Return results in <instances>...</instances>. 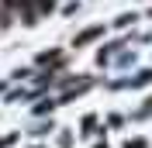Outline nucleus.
I'll list each match as a JSON object with an SVG mask.
<instances>
[{"mask_svg":"<svg viewBox=\"0 0 152 148\" xmlns=\"http://www.w3.org/2000/svg\"><path fill=\"white\" fill-rule=\"evenodd\" d=\"M31 7H35V14H45V10L56 7V0H31Z\"/></svg>","mask_w":152,"mask_h":148,"instance_id":"1","label":"nucleus"},{"mask_svg":"<svg viewBox=\"0 0 152 148\" xmlns=\"http://www.w3.org/2000/svg\"><path fill=\"white\" fill-rule=\"evenodd\" d=\"M97 35H100V28H90V31H83V35L76 38V45H83V41H94Z\"/></svg>","mask_w":152,"mask_h":148,"instance_id":"2","label":"nucleus"},{"mask_svg":"<svg viewBox=\"0 0 152 148\" xmlns=\"http://www.w3.org/2000/svg\"><path fill=\"white\" fill-rule=\"evenodd\" d=\"M128 148H145V141H128Z\"/></svg>","mask_w":152,"mask_h":148,"instance_id":"3","label":"nucleus"},{"mask_svg":"<svg viewBox=\"0 0 152 148\" xmlns=\"http://www.w3.org/2000/svg\"><path fill=\"white\" fill-rule=\"evenodd\" d=\"M0 24H4V10H0Z\"/></svg>","mask_w":152,"mask_h":148,"instance_id":"4","label":"nucleus"}]
</instances>
